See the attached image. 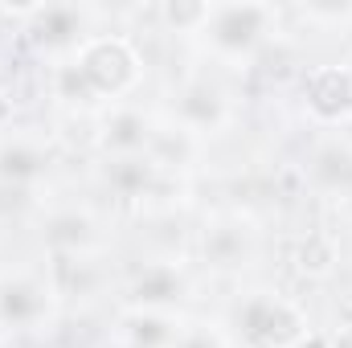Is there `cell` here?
I'll return each mask as SVG.
<instances>
[{
  "mask_svg": "<svg viewBox=\"0 0 352 348\" xmlns=\"http://www.w3.org/2000/svg\"><path fill=\"white\" fill-rule=\"evenodd\" d=\"M74 70L82 74L94 102H127V94L144 78V58L131 37L123 33H87L82 45L70 54Z\"/></svg>",
  "mask_w": 352,
  "mask_h": 348,
  "instance_id": "cell-1",
  "label": "cell"
},
{
  "mask_svg": "<svg viewBox=\"0 0 352 348\" xmlns=\"http://www.w3.org/2000/svg\"><path fill=\"white\" fill-rule=\"evenodd\" d=\"M270 29H274V4L234 0V4H213L201 41L226 62H246L263 50Z\"/></svg>",
  "mask_w": 352,
  "mask_h": 348,
  "instance_id": "cell-2",
  "label": "cell"
},
{
  "mask_svg": "<svg viewBox=\"0 0 352 348\" xmlns=\"http://www.w3.org/2000/svg\"><path fill=\"white\" fill-rule=\"evenodd\" d=\"M238 332L246 348H291L299 336H307V316L295 299L287 295H270V291H254L238 316H234Z\"/></svg>",
  "mask_w": 352,
  "mask_h": 348,
  "instance_id": "cell-3",
  "label": "cell"
},
{
  "mask_svg": "<svg viewBox=\"0 0 352 348\" xmlns=\"http://www.w3.org/2000/svg\"><path fill=\"white\" fill-rule=\"evenodd\" d=\"M303 111L316 127H344L352 123V66L349 62H324L303 74Z\"/></svg>",
  "mask_w": 352,
  "mask_h": 348,
  "instance_id": "cell-4",
  "label": "cell"
},
{
  "mask_svg": "<svg viewBox=\"0 0 352 348\" xmlns=\"http://www.w3.org/2000/svg\"><path fill=\"white\" fill-rule=\"evenodd\" d=\"M152 135H156L152 115H144L131 102H111L98 115V135L94 140H98L102 152H111V160H119V156H148Z\"/></svg>",
  "mask_w": 352,
  "mask_h": 348,
  "instance_id": "cell-5",
  "label": "cell"
},
{
  "mask_svg": "<svg viewBox=\"0 0 352 348\" xmlns=\"http://www.w3.org/2000/svg\"><path fill=\"white\" fill-rule=\"evenodd\" d=\"M54 287L33 274L0 279V328H37L50 316Z\"/></svg>",
  "mask_w": 352,
  "mask_h": 348,
  "instance_id": "cell-6",
  "label": "cell"
},
{
  "mask_svg": "<svg viewBox=\"0 0 352 348\" xmlns=\"http://www.w3.org/2000/svg\"><path fill=\"white\" fill-rule=\"evenodd\" d=\"M173 123H180L184 131H192L197 140L217 135L230 123V102H226V94L213 87V83L197 78V83H188V87L176 94V119Z\"/></svg>",
  "mask_w": 352,
  "mask_h": 348,
  "instance_id": "cell-7",
  "label": "cell"
},
{
  "mask_svg": "<svg viewBox=\"0 0 352 348\" xmlns=\"http://www.w3.org/2000/svg\"><path fill=\"white\" fill-rule=\"evenodd\" d=\"M123 336L135 348H176L184 320L176 312H152V307H127L119 320Z\"/></svg>",
  "mask_w": 352,
  "mask_h": 348,
  "instance_id": "cell-8",
  "label": "cell"
},
{
  "mask_svg": "<svg viewBox=\"0 0 352 348\" xmlns=\"http://www.w3.org/2000/svg\"><path fill=\"white\" fill-rule=\"evenodd\" d=\"M201 254L209 266H242V262L254 254V230L246 221H213L201 238Z\"/></svg>",
  "mask_w": 352,
  "mask_h": 348,
  "instance_id": "cell-9",
  "label": "cell"
},
{
  "mask_svg": "<svg viewBox=\"0 0 352 348\" xmlns=\"http://www.w3.org/2000/svg\"><path fill=\"white\" fill-rule=\"evenodd\" d=\"M50 168V148L29 140V135H12V140H0V184H12V188H25L33 184L37 176Z\"/></svg>",
  "mask_w": 352,
  "mask_h": 348,
  "instance_id": "cell-10",
  "label": "cell"
},
{
  "mask_svg": "<svg viewBox=\"0 0 352 348\" xmlns=\"http://www.w3.org/2000/svg\"><path fill=\"white\" fill-rule=\"evenodd\" d=\"M291 266H295L299 279H311V283L332 279V274L340 270V242H336V234H328V230L303 234V238L291 246Z\"/></svg>",
  "mask_w": 352,
  "mask_h": 348,
  "instance_id": "cell-11",
  "label": "cell"
},
{
  "mask_svg": "<svg viewBox=\"0 0 352 348\" xmlns=\"http://www.w3.org/2000/svg\"><path fill=\"white\" fill-rule=\"evenodd\" d=\"M184 295V279L168 262L144 266L131 283V307H152V312H173V303Z\"/></svg>",
  "mask_w": 352,
  "mask_h": 348,
  "instance_id": "cell-12",
  "label": "cell"
},
{
  "mask_svg": "<svg viewBox=\"0 0 352 348\" xmlns=\"http://www.w3.org/2000/svg\"><path fill=\"white\" fill-rule=\"evenodd\" d=\"M82 12L74 4H41L33 12V41L45 45V50H58L66 45L70 54L82 45Z\"/></svg>",
  "mask_w": 352,
  "mask_h": 348,
  "instance_id": "cell-13",
  "label": "cell"
},
{
  "mask_svg": "<svg viewBox=\"0 0 352 348\" xmlns=\"http://www.w3.org/2000/svg\"><path fill=\"white\" fill-rule=\"evenodd\" d=\"M307 176L324 193H352V144L349 140H324L307 160Z\"/></svg>",
  "mask_w": 352,
  "mask_h": 348,
  "instance_id": "cell-14",
  "label": "cell"
},
{
  "mask_svg": "<svg viewBox=\"0 0 352 348\" xmlns=\"http://www.w3.org/2000/svg\"><path fill=\"white\" fill-rule=\"evenodd\" d=\"M45 242L54 246V254H82L87 259L90 246L98 242V226H94V217L82 213V209H66V213H58L50 221Z\"/></svg>",
  "mask_w": 352,
  "mask_h": 348,
  "instance_id": "cell-15",
  "label": "cell"
},
{
  "mask_svg": "<svg viewBox=\"0 0 352 348\" xmlns=\"http://www.w3.org/2000/svg\"><path fill=\"white\" fill-rule=\"evenodd\" d=\"M156 176H160V168H156L148 156H119V160H111V168H107V180H111L123 197H144Z\"/></svg>",
  "mask_w": 352,
  "mask_h": 348,
  "instance_id": "cell-16",
  "label": "cell"
},
{
  "mask_svg": "<svg viewBox=\"0 0 352 348\" xmlns=\"http://www.w3.org/2000/svg\"><path fill=\"white\" fill-rule=\"evenodd\" d=\"M209 12H213V4H205V0H164L160 4L164 29L180 33V37H201L209 25Z\"/></svg>",
  "mask_w": 352,
  "mask_h": 348,
  "instance_id": "cell-17",
  "label": "cell"
},
{
  "mask_svg": "<svg viewBox=\"0 0 352 348\" xmlns=\"http://www.w3.org/2000/svg\"><path fill=\"white\" fill-rule=\"evenodd\" d=\"M50 87H54V98H62L66 107H94V94H90V87L82 83V74L74 70V62H70V58L54 66Z\"/></svg>",
  "mask_w": 352,
  "mask_h": 348,
  "instance_id": "cell-18",
  "label": "cell"
},
{
  "mask_svg": "<svg viewBox=\"0 0 352 348\" xmlns=\"http://www.w3.org/2000/svg\"><path fill=\"white\" fill-rule=\"evenodd\" d=\"M176 348H226V340H221L217 332L201 328V324H184V332H180Z\"/></svg>",
  "mask_w": 352,
  "mask_h": 348,
  "instance_id": "cell-19",
  "label": "cell"
},
{
  "mask_svg": "<svg viewBox=\"0 0 352 348\" xmlns=\"http://www.w3.org/2000/svg\"><path fill=\"white\" fill-rule=\"evenodd\" d=\"M303 17L307 21H352V4H307L303 8Z\"/></svg>",
  "mask_w": 352,
  "mask_h": 348,
  "instance_id": "cell-20",
  "label": "cell"
},
{
  "mask_svg": "<svg viewBox=\"0 0 352 348\" xmlns=\"http://www.w3.org/2000/svg\"><path fill=\"white\" fill-rule=\"evenodd\" d=\"M12 119H16V98H12V90L0 87V135L12 127Z\"/></svg>",
  "mask_w": 352,
  "mask_h": 348,
  "instance_id": "cell-21",
  "label": "cell"
},
{
  "mask_svg": "<svg viewBox=\"0 0 352 348\" xmlns=\"http://www.w3.org/2000/svg\"><path fill=\"white\" fill-rule=\"evenodd\" d=\"M328 345L332 348H352V316L349 320H340V324L328 332Z\"/></svg>",
  "mask_w": 352,
  "mask_h": 348,
  "instance_id": "cell-22",
  "label": "cell"
},
{
  "mask_svg": "<svg viewBox=\"0 0 352 348\" xmlns=\"http://www.w3.org/2000/svg\"><path fill=\"white\" fill-rule=\"evenodd\" d=\"M291 348H332V345H328V332H307V336H299Z\"/></svg>",
  "mask_w": 352,
  "mask_h": 348,
  "instance_id": "cell-23",
  "label": "cell"
}]
</instances>
